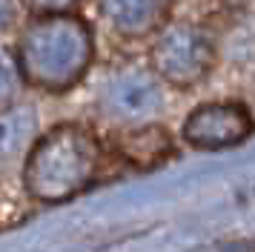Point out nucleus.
Here are the masks:
<instances>
[{"mask_svg": "<svg viewBox=\"0 0 255 252\" xmlns=\"http://www.w3.org/2000/svg\"><path fill=\"white\" fill-rule=\"evenodd\" d=\"M17 14V0H0V29H6Z\"/></svg>", "mask_w": 255, "mask_h": 252, "instance_id": "obj_10", "label": "nucleus"}, {"mask_svg": "<svg viewBox=\"0 0 255 252\" xmlns=\"http://www.w3.org/2000/svg\"><path fill=\"white\" fill-rule=\"evenodd\" d=\"M92 32L78 17L52 11L35 20L20 40V72L40 89H69L92 60Z\"/></svg>", "mask_w": 255, "mask_h": 252, "instance_id": "obj_1", "label": "nucleus"}, {"mask_svg": "<svg viewBox=\"0 0 255 252\" xmlns=\"http://www.w3.org/2000/svg\"><path fill=\"white\" fill-rule=\"evenodd\" d=\"M29 9H37V11H46V14H52V11H66L69 6H75L78 0H23Z\"/></svg>", "mask_w": 255, "mask_h": 252, "instance_id": "obj_9", "label": "nucleus"}, {"mask_svg": "<svg viewBox=\"0 0 255 252\" xmlns=\"http://www.w3.org/2000/svg\"><path fill=\"white\" fill-rule=\"evenodd\" d=\"M169 0H101V11L121 34H146L163 23Z\"/></svg>", "mask_w": 255, "mask_h": 252, "instance_id": "obj_6", "label": "nucleus"}, {"mask_svg": "<svg viewBox=\"0 0 255 252\" xmlns=\"http://www.w3.org/2000/svg\"><path fill=\"white\" fill-rule=\"evenodd\" d=\"M253 132V118L241 103H204L186 118L184 137L195 149L238 146Z\"/></svg>", "mask_w": 255, "mask_h": 252, "instance_id": "obj_5", "label": "nucleus"}, {"mask_svg": "<svg viewBox=\"0 0 255 252\" xmlns=\"http://www.w3.org/2000/svg\"><path fill=\"white\" fill-rule=\"evenodd\" d=\"M20 78H23L20 60L0 43V106H6V103L14 98V92L20 86Z\"/></svg>", "mask_w": 255, "mask_h": 252, "instance_id": "obj_8", "label": "nucleus"}, {"mask_svg": "<svg viewBox=\"0 0 255 252\" xmlns=\"http://www.w3.org/2000/svg\"><path fill=\"white\" fill-rule=\"evenodd\" d=\"M152 60L158 78L169 80L175 86H192L212 66V40L198 26L178 23L158 37L152 49Z\"/></svg>", "mask_w": 255, "mask_h": 252, "instance_id": "obj_4", "label": "nucleus"}, {"mask_svg": "<svg viewBox=\"0 0 255 252\" xmlns=\"http://www.w3.org/2000/svg\"><path fill=\"white\" fill-rule=\"evenodd\" d=\"M98 172V140L86 126L60 124L26 158L23 183L37 201H66L86 189Z\"/></svg>", "mask_w": 255, "mask_h": 252, "instance_id": "obj_2", "label": "nucleus"}, {"mask_svg": "<svg viewBox=\"0 0 255 252\" xmlns=\"http://www.w3.org/2000/svg\"><path fill=\"white\" fill-rule=\"evenodd\" d=\"M37 129V115L32 106H0V160L20 155Z\"/></svg>", "mask_w": 255, "mask_h": 252, "instance_id": "obj_7", "label": "nucleus"}, {"mask_svg": "<svg viewBox=\"0 0 255 252\" xmlns=\"http://www.w3.org/2000/svg\"><path fill=\"white\" fill-rule=\"evenodd\" d=\"M101 112L115 124H152L163 109V83L158 72L143 66H127L112 72L98 95Z\"/></svg>", "mask_w": 255, "mask_h": 252, "instance_id": "obj_3", "label": "nucleus"}]
</instances>
